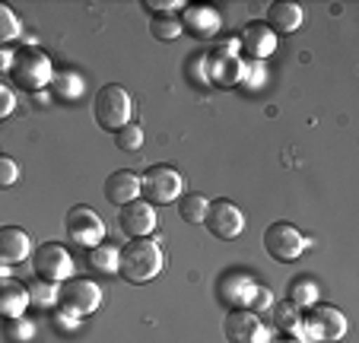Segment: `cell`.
<instances>
[{"label": "cell", "instance_id": "cell-20", "mask_svg": "<svg viewBox=\"0 0 359 343\" xmlns=\"http://www.w3.org/2000/svg\"><path fill=\"white\" fill-rule=\"evenodd\" d=\"M178 213H182L184 222H203V216H207V197L201 194H184L182 203H178Z\"/></svg>", "mask_w": 359, "mask_h": 343}, {"label": "cell", "instance_id": "cell-31", "mask_svg": "<svg viewBox=\"0 0 359 343\" xmlns=\"http://www.w3.org/2000/svg\"><path fill=\"white\" fill-rule=\"evenodd\" d=\"M10 61H13V54H10L7 48H0V70H7V67H10Z\"/></svg>", "mask_w": 359, "mask_h": 343}, {"label": "cell", "instance_id": "cell-8", "mask_svg": "<svg viewBox=\"0 0 359 343\" xmlns=\"http://www.w3.org/2000/svg\"><path fill=\"white\" fill-rule=\"evenodd\" d=\"M264 251L273 257V261L290 264L305 251V236L296 226H290V222H283V220L271 222V226L264 229Z\"/></svg>", "mask_w": 359, "mask_h": 343}, {"label": "cell", "instance_id": "cell-27", "mask_svg": "<svg viewBox=\"0 0 359 343\" xmlns=\"http://www.w3.org/2000/svg\"><path fill=\"white\" fill-rule=\"evenodd\" d=\"M29 299H35V302H55L57 299V290H55V283H45V286H32L29 290Z\"/></svg>", "mask_w": 359, "mask_h": 343}, {"label": "cell", "instance_id": "cell-29", "mask_svg": "<svg viewBox=\"0 0 359 343\" xmlns=\"http://www.w3.org/2000/svg\"><path fill=\"white\" fill-rule=\"evenodd\" d=\"M13 108H16V95L10 93L4 83H0V121H4V118H10V114H13Z\"/></svg>", "mask_w": 359, "mask_h": 343}, {"label": "cell", "instance_id": "cell-6", "mask_svg": "<svg viewBox=\"0 0 359 343\" xmlns=\"http://www.w3.org/2000/svg\"><path fill=\"white\" fill-rule=\"evenodd\" d=\"M99 302H102L99 283L83 280V276H70V280H64L61 290H57V305H61L70 318L93 315V311L99 309Z\"/></svg>", "mask_w": 359, "mask_h": 343}, {"label": "cell", "instance_id": "cell-33", "mask_svg": "<svg viewBox=\"0 0 359 343\" xmlns=\"http://www.w3.org/2000/svg\"><path fill=\"white\" fill-rule=\"evenodd\" d=\"M0 280H4V267H0Z\"/></svg>", "mask_w": 359, "mask_h": 343}, {"label": "cell", "instance_id": "cell-12", "mask_svg": "<svg viewBox=\"0 0 359 343\" xmlns=\"http://www.w3.org/2000/svg\"><path fill=\"white\" fill-rule=\"evenodd\" d=\"M118 226H121V232L128 238H147L156 229V210L147 201H130L118 213Z\"/></svg>", "mask_w": 359, "mask_h": 343}, {"label": "cell", "instance_id": "cell-28", "mask_svg": "<svg viewBox=\"0 0 359 343\" xmlns=\"http://www.w3.org/2000/svg\"><path fill=\"white\" fill-rule=\"evenodd\" d=\"M248 305L251 309H267L271 305V290L267 286H251V296H248Z\"/></svg>", "mask_w": 359, "mask_h": 343}, {"label": "cell", "instance_id": "cell-22", "mask_svg": "<svg viewBox=\"0 0 359 343\" xmlns=\"http://www.w3.org/2000/svg\"><path fill=\"white\" fill-rule=\"evenodd\" d=\"M115 143H118V149H124V153H137V149L143 147V128L134 121L124 124V128L115 134Z\"/></svg>", "mask_w": 359, "mask_h": 343}, {"label": "cell", "instance_id": "cell-25", "mask_svg": "<svg viewBox=\"0 0 359 343\" xmlns=\"http://www.w3.org/2000/svg\"><path fill=\"white\" fill-rule=\"evenodd\" d=\"M292 305H302V309L315 305V286L309 280H296V283H292Z\"/></svg>", "mask_w": 359, "mask_h": 343}, {"label": "cell", "instance_id": "cell-5", "mask_svg": "<svg viewBox=\"0 0 359 343\" xmlns=\"http://www.w3.org/2000/svg\"><path fill=\"white\" fill-rule=\"evenodd\" d=\"M10 74H13L16 86L41 89V86H48L55 70H51V61H48L45 51H39V48H20L13 54V61H10Z\"/></svg>", "mask_w": 359, "mask_h": 343}, {"label": "cell", "instance_id": "cell-16", "mask_svg": "<svg viewBox=\"0 0 359 343\" xmlns=\"http://www.w3.org/2000/svg\"><path fill=\"white\" fill-rule=\"evenodd\" d=\"M242 48L251 58H267L277 48V39H273V32L264 22H251V26L242 29Z\"/></svg>", "mask_w": 359, "mask_h": 343}, {"label": "cell", "instance_id": "cell-10", "mask_svg": "<svg viewBox=\"0 0 359 343\" xmlns=\"http://www.w3.org/2000/svg\"><path fill=\"white\" fill-rule=\"evenodd\" d=\"M203 226L210 229V236H217V238H223V242H229V238H236L238 232L245 229V216H242V210H238L232 201L219 197V201L207 203V216H203Z\"/></svg>", "mask_w": 359, "mask_h": 343}, {"label": "cell", "instance_id": "cell-32", "mask_svg": "<svg viewBox=\"0 0 359 343\" xmlns=\"http://www.w3.org/2000/svg\"><path fill=\"white\" fill-rule=\"evenodd\" d=\"M277 343H302L299 337H283V340H277Z\"/></svg>", "mask_w": 359, "mask_h": 343}, {"label": "cell", "instance_id": "cell-17", "mask_svg": "<svg viewBox=\"0 0 359 343\" xmlns=\"http://www.w3.org/2000/svg\"><path fill=\"white\" fill-rule=\"evenodd\" d=\"M267 22H271V32H296L302 26V7L299 4H271L267 10Z\"/></svg>", "mask_w": 359, "mask_h": 343}, {"label": "cell", "instance_id": "cell-15", "mask_svg": "<svg viewBox=\"0 0 359 343\" xmlns=\"http://www.w3.org/2000/svg\"><path fill=\"white\" fill-rule=\"evenodd\" d=\"M29 305V290L16 280H0V315L4 318H22Z\"/></svg>", "mask_w": 359, "mask_h": 343}, {"label": "cell", "instance_id": "cell-21", "mask_svg": "<svg viewBox=\"0 0 359 343\" xmlns=\"http://www.w3.org/2000/svg\"><path fill=\"white\" fill-rule=\"evenodd\" d=\"M273 324H277L286 337H299V311H296V305L292 302L277 305V309H273Z\"/></svg>", "mask_w": 359, "mask_h": 343}, {"label": "cell", "instance_id": "cell-19", "mask_svg": "<svg viewBox=\"0 0 359 343\" xmlns=\"http://www.w3.org/2000/svg\"><path fill=\"white\" fill-rule=\"evenodd\" d=\"M89 267L102 270V274L118 270V248H111V245H105V242H99L95 248H89Z\"/></svg>", "mask_w": 359, "mask_h": 343}, {"label": "cell", "instance_id": "cell-11", "mask_svg": "<svg viewBox=\"0 0 359 343\" xmlns=\"http://www.w3.org/2000/svg\"><path fill=\"white\" fill-rule=\"evenodd\" d=\"M223 334L229 343H267V328L255 311H229L223 318Z\"/></svg>", "mask_w": 359, "mask_h": 343}, {"label": "cell", "instance_id": "cell-13", "mask_svg": "<svg viewBox=\"0 0 359 343\" xmlns=\"http://www.w3.org/2000/svg\"><path fill=\"white\" fill-rule=\"evenodd\" d=\"M32 251V238L20 226H0V264H20Z\"/></svg>", "mask_w": 359, "mask_h": 343}, {"label": "cell", "instance_id": "cell-1", "mask_svg": "<svg viewBox=\"0 0 359 343\" xmlns=\"http://www.w3.org/2000/svg\"><path fill=\"white\" fill-rule=\"evenodd\" d=\"M163 248L153 238H134L118 251V274L128 283H149L163 270Z\"/></svg>", "mask_w": 359, "mask_h": 343}, {"label": "cell", "instance_id": "cell-2", "mask_svg": "<svg viewBox=\"0 0 359 343\" xmlns=\"http://www.w3.org/2000/svg\"><path fill=\"white\" fill-rule=\"evenodd\" d=\"M344 334H346V318L334 305L315 302L299 318V337H305L312 343H337L344 340Z\"/></svg>", "mask_w": 359, "mask_h": 343}, {"label": "cell", "instance_id": "cell-7", "mask_svg": "<svg viewBox=\"0 0 359 343\" xmlns=\"http://www.w3.org/2000/svg\"><path fill=\"white\" fill-rule=\"evenodd\" d=\"M32 270L41 283H64L74 276V261H70L67 248L55 242H45L35 248L32 255Z\"/></svg>", "mask_w": 359, "mask_h": 343}, {"label": "cell", "instance_id": "cell-24", "mask_svg": "<svg viewBox=\"0 0 359 343\" xmlns=\"http://www.w3.org/2000/svg\"><path fill=\"white\" fill-rule=\"evenodd\" d=\"M20 20H16V13L7 7V4H0V48L7 45V41L20 39Z\"/></svg>", "mask_w": 359, "mask_h": 343}, {"label": "cell", "instance_id": "cell-26", "mask_svg": "<svg viewBox=\"0 0 359 343\" xmlns=\"http://www.w3.org/2000/svg\"><path fill=\"white\" fill-rule=\"evenodd\" d=\"M20 178V166H16L10 156H0V188H10Z\"/></svg>", "mask_w": 359, "mask_h": 343}, {"label": "cell", "instance_id": "cell-23", "mask_svg": "<svg viewBox=\"0 0 359 343\" xmlns=\"http://www.w3.org/2000/svg\"><path fill=\"white\" fill-rule=\"evenodd\" d=\"M149 32L156 35L159 41H172L182 35V20L178 16H156V20L149 22Z\"/></svg>", "mask_w": 359, "mask_h": 343}, {"label": "cell", "instance_id": "cell-4", "mask_svg": "<svg viewBox=\"0 0 359 343\" xmlns=\"http://www.w3.org/2000/svg\"><path fill=\"white\" fill-rule=\"evenodd\" d=\"M182 191H184V178H182V172L172 166H149L140 175V194L147 197V203L163 207V203L178 201Z\"/></svg>", "mask_w": 359, "mask_h": 343}, {"label": "cell", "instance_id": "cell-3", "mask_svg": "<svg viewBox=\"0 0 359 343\" xmlns=\"http://www.w3.org/2000/svg\"><path fill=\"white\" fill-rule=\"evenodd\" d=\"M93 114H95V124L102 130H121L124 124H130V114H134V99L124 86L118 83H109L102 86L93 99Z\"/></svg>", "mask_w": 359, "mask_h": 343}, {"label": "cell", "instance_id": "cell-18", "mask_svg": "<svg viewBox=\"0 0 359 343\" xmlns=\"http://www.w3.org/2000/svg\"><path fill=\"white\" fill-rule=\"evenodd\" d=\"M217 26H219L217 10H213V7H203V4H194V7H188V13H184V20H182V29L201 35V39H203V35H213V32H217Z\"/></svg>", "mask_w": 359, "mask_h": 343}, {"label": "cell", "instance_id": "cell-30", "mask_svg": "<svg viewBox=\"0 0 359 343\" xmlns=\"http://www.w3.org/2000/svg\"><path fill=\"white\" fill-rule=\"evenodd\" d=\"M147 7L149 10H182V0H147Z\"/></svg>", "mask_w": 359, "mask_h": 343}, {"label": "cell", "instance_id": "cell-9", "mask_svg": "<svg viewBox=\"0 0 359 343\" xmlns=\"http://www.w3.org/2000/svg\"><path fill=\"white\" fill-rule=\"evenodd\" d=\"M64 232H67L70 242L95 248L105 238V222L93 207H70L64 216Z\"/></svg>", "mask_w": 359, "mask_h": 343}, {"label": "cell", "instance_id": "cell-14", "mask_svg": "<svg viewBox=\"0 0 359 343\" xmlns=\"http://www.w3.org/2000/svg\"><path fill=\"white\" fill-rule=\"evenodd\" d=\"M105 197H109L111 203H118V207L137 201V197H140V175H134L130 168L111 172V175L105 178Z\"/></svg>", "mask_w": 359, "mask_h": 343}]
</instances>
